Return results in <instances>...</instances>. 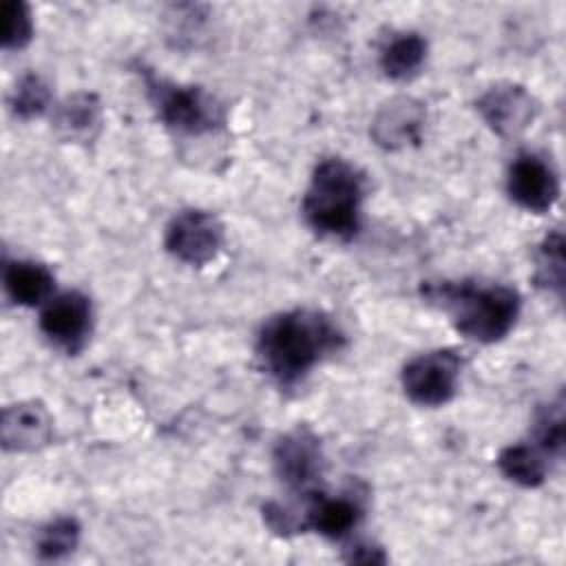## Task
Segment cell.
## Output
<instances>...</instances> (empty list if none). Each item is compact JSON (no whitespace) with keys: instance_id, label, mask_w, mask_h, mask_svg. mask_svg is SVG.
Wrapping results in <instances>:
<instances>
[{"instance_id":"obj_17","label":"cell","mask_w":566,"mask_h":566,"mask_svg":"<svg viewBox=\"0 0 566 566\" xmlns=\"http://www.w3.org/2000/svg\"><path fill=\"white\" fill-rule=\"evenodd\" d=\"M427 57V40L416 31H402L387 40L380 49V69L389 80L413 77Z\"/></svg>"},{"instance_id":"obj_19","label":"cell","mask_w":566,"mask_h":566,"mask_svg":"<svg viewBox=\"0 0 566 566\" xmlns=\"http://www.w3.org/2000/svg\"><path fill=\"white\" fill-rule=\"evenodd\" d=\"M564 276H566L564 234L559 230H553L539 243V250L535 256V283L562 298Z\"/></svg>"},{"instance_id":"obj_3","label":"cell","mask_w":566,"mask_h":566,"mask_svg":"<svg viewBox=\"0 0 566 566\" xmlns=\"http://www.w3.org/2000/svg\"><path fill=\"white\" fill-rule=\"evenodd\" d=\"M365 190L367 179L358 166L343 157L321 159L301 203L305 223L325 239H354L360 230Z\"/></svg>"},{"instance_id":"obj_22","label":"cell","mask_w":566,"mask_h":566,"mask_svg":"<svg viewBox=\"0 0 566 566\" xmlns=\"http://www.w3.org/2000/svg\"><path fill=\"white\" fill-rule=\"evenodd\" d=\"M2 18H4L2 49H7V51L24 49L33 35V20H31L29 7L20 0H4Z\"/></svg>"},{"instance_id":"obj_5","label":"cell","mask_w":566,"mask_h":566,"mask_svg":"<svg viewBox=\"0 0 566 566\" xmlns=\"http://www.w3.org/2000/svg\"><path fill=\"white\" fill-rule=\"evenodd\" d=\"M462 371L455 349H431L413 356L400 371L405 396L420 407H442L453 400Z\"/></svg>"},{"instance_id":"obj_12","label":"cell","mask_w":566,"mask_h":566,"mask_svg":"<svg viewBox=\"0 0 566 566\" xmlns=\"http://www.w3.org/2000/svg\"><path fill=\"white\" fill-rule=\"evenodd\" d=\"M53 438V418L40 400H20L4 407L0 442L4 451L29 453L46 447Z\"/></svg>"},{"instance_id":"obj_23","label":"cell","mask_w":566,"mask_h":566,"mask_svg":"<svg viewBox=\"0 0 566 566\" xmlns=\"http://www.w3.org/2000/svg\"><path fill=\"white\" fill-rule=\"evenodd\" d=\"M345 562L349 564H385L387 555L380 546L374 544H354L347 548Z\"/></svg>"},{"instance_id":"obj_7","label":"cell","mask_w":566,"mask_h":566,"mask_svg":"<svg viewBox=\"0 0 566 566\" xmlns=\"http://www.w3.org/2000/svg\"><path fill=\"white\" fill-rule=\"evenodd\" d=\"M272 464L279 480L296 493H314L325 469V455L318 436L298 424L285 431L272 449Z\"/></svg>"},{"instance_id":"obj_13","label":"cell","mask_w":566,"mask_h":566,"mask_svg":"<svg viewBox=\"0 0 566 566\" xmlns=\"http://www.w3.org/2000/svg\"><path fill=\"white\" fill-rule=\"evenodd\" d=\"M303 504L305 531H314L325 539H343L347 537L363 520V504L352 493L325 495V493H307Z\"/></svg>"},{"instance_id":"obj_15","label":"cell","mask_w":566,"mask_h":566,"mask_svg":"<svg viewBox=\"0 0 566 566\" xmlns=\"http://www.w3.org/2000/svg\"><path fill=\"white\" fill-rule=\"evenodd\" d=\"M2 283L7 296L22 307L44 305L55 290L53 272L38 261H7L2 268Z\"/></svg>"},{"instance_id":"obj_16","label":"cell","mask_w":566,"mask_h":566,"mask_svg":"<svg viewBox=\"0 0 566 566\" xmlns=\"http://www.w3.org/2000/svg\"><path fill=\"white\" fill-rule=\"evenodd\" d=\"M548 464L551 458L531 442L509 444L497 455V467L502 475L524 489H535L544 484L551 469Z\"/></svg>"},{"instance_id":"obj_4","label":"cell","mask_w":566,"mask_h":566,"mask_svg":"<svg viewBox=\"0 0 566 566\" xmlns=\"http://www.w3.org/2000/svg\"><path fill=\"white\" fill-rule=\"evenodd\" d=\"M146 93L159 115V119L186 135H203L223 126V106L214 95L201 86L177 84L144 69Z\"/></svg>"},{"instance_id":"obj_11","label":"cell","mask_w":566,"mask_h":566,"mask_svg":"<svg viewBox=\"0 0 566 566\" xmlns=\"http://www.w3.org/2000/svg\"><path fill=\"white\" fill-rule=\"evenodd\" d=\"M424 117L422 102L409 95H396L376 111L369 135L385 150H402L420 142Z\"/></svg>"},{"instance_id":"obj_20","label":"cell","mask_w":566,"mask_h":566,"mask_svg":"<svg viewBox=\"0 0 566 566\" xmlns=\"http://www.w3.org/2000/svg\"><path fill=\"white\" fill-rule=\"evenodd\" d=\"M533 444L548 458H562L564 453V398L557 396L542 405L533 422Z\"/></svg>"},{"instance_id":"obj_18","label":"cell","mask_w":566,"mask_h":566,"mask_svg":"<svg viewBox=\"0 0 566 566\" xmlns=\"http://www.w3.org/2000/svg\"><path fill=\"white\" fill-rule=\"evenodd\" d=\"M80 522L62 515L44 524L35 539V553L42 562H60L69 557L80 544Z\"/></svg>"},{"instance_id":"obj_2","label":"cell","mask_w":566,"mask_h":566,"mask_svg":"<svg viewBox=\"0 0 566 566\" xmlns=\"http://www.w3.org/2000/svg\"><path fill=\"white\" fill-rule=\"evenodd\" d=\"M424 296L449 314L453 327L469 340L497 343L517 323L522 296L509 285L442 281L424 287Z\"/></svg>"},{"instance_id":"obj_21","label":"cell","mask_w":566,"mask_h":566,"mask_svg":"<svg viewBox=\"0 0 566 566\" xmlns=\"http://www.w3.org/2000/svg\"><path fill=\"white\" fill-rule=\"evenodd\" d=\"M51 88L38 73H24L11 91L9 106L20 119H33L51 108Z\"/></svg>"},{"instance_id":"obj_6","label":"cell","mask_w":566,"mask_h":566,"mask_svg":"<svg viewBox=\"0 0 566 566\" xmlns=\"http://www.w3.org/2000/svg\"><path fill=\"white\" fill-rule=\"evenodd\" d=\"M226 228L217 214L199 208L177 212L166 226L164 245L181 263L206 265L221 252Z\"/></svg>"},{"instance_id":"obj_9","label":"cell","mask_w":566,"mask_h":566,"mask_svg":"<svg viewBox=\"0 0 566 566\" xmlns=\"http://www.w3.org/2000/svg\"><path fill=\"white\" fill-rule=\"evenodd\" d=\"M475 111L495 135L509 139L522 135L533 124L539 106L526 86L495 82L475 99Z\"/></svg>"},{"instance_id":"obj_14","label":"cell","mask_w":566,"mask_h":566,"mask_svg":"<svg viewBox=\"0 0 566 566\" xmlns=\"http://www.w3.org/2000/svg\"><path fill=\"white\" fill-rule=\"evenodd\" d=\"M51 122L62 142L88 144L102 128V102L88 91L71 93L53 106Z\"/></svg>"},{"instance_id":"obj_8","label":"cell","mask_w":566,"mask_h":566,"mask_svg":"<svg viewBox=\"0 0 566 566\" xmlns=\"http://www.w3.org/2000/svg\"><path fill=\"white\" fill-rule=\"evenodd\" d=\"M40 332L51 345L66 354H77L91 334L93 305L80 290L53 294L40 312Z\"/></svg>"},{"instance_id":"obj_10","label":"cell","mask_w":566,"mask_h":566,"mask_svg":"<svg viewBox=\"0 0 566 566\" xmlns=\"http://www.w3.org/2000/svg\"><path fill=\"white\" fill-rule=\"evenodd\" d=\"M506 192L520 208L544 214L559 199L557 170L537 153H520L509 166Z\"/></svg>"},{"instance_id":"obj_1","label":"cell","mask_w":566,"mask_h":566,"mask_svg":"<svg viewBox=\"0 0 566 566\" xmlns=\"http://www.w3.org/2000/svg\"><path fill=\"white\" fill-rule=\"evenodd\" d=\"M343 347L345 334L332 316L312 307H294L261 325L254 352L263 371L281 389H292Z\"/></svg>"}]
</instances>
